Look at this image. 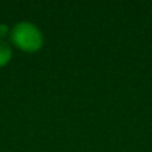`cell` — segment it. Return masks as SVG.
Returning <instances> with one entry per match:
<instances>
[{
  "instance_id": "obj_1",
  "label": "cell",
  "mask_w": 152,
  "mask_h": 152,
  "mask_svg": "<svg viewBox=\"0 0 152 152\" xmlns=\"http://www.w3.org/2000/svg\"><path fill=\"white\" fill-rule=\"evenodd\" d=\"M11 39L19 48L27 52H35L43 45L42 32L28 21H20L16 24L12 29Z\"/></svg>"
},
{
  "instance_id": "obj_2",
  "label": "cell",
  "mask_w": 152,
  "mask_h": 152,
  "mask_svg": "<svg viewBox=\"0 0 152 152\" xmlns=\"http://www.w3.org/2000/svg\"><path fill=\"white\" fill-rule=\"evenodd\" d=\"M12 58V51H11L10 45L0 40V67L5 66Z\"/></svg>"
},
{
  "instance_id": "obj_3",
  "label": "cell",
  "mask_w": 152,
  "mask_h": 152,
  "mask_svg": "<svg viewBox=\"0 0 152 152\" xmlns=\"http://www.w3.org/2000/svg\"><path fill=\"white\" fill-rule=\"evenodd\" d=\"M8 32V27L5 24H0V37H4Z\"/></svg>"
}]
</instances>
